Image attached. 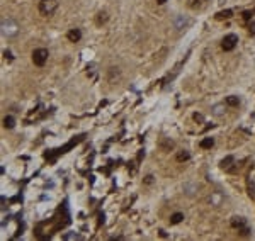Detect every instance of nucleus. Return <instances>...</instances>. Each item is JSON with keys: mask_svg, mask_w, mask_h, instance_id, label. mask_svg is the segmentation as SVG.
I'll use <instances>...</instances> for the list:
<instances>
[{"mask_svg": "<svg viewBox=\"0 0 255 241\" xmlns=\"http://www.w3.org/2000/svg\"><path fill=\"white\" fill-rule=\"evenodd\" d=\"M19 29H20L19 24L15 22L14 19L7 17V19L2 20V34L5 36V37H14V36H17Z\"/></svg>", "mask_w": 255, "mask_h": 241, "instance_id": "obj_1", "label": "nucleus"}, {"mask_svg": "<svg viewBox=\"0 0 255 241\" xmlns=\"http://www.w3.org/2000/svg\"><path fill=\"white\" fill-rule=\"evenodd\" d=\"M48 56H49V51L46 48H37L32 51V63L36 66H44V63L48 61Z\"/></svg>", "mask_w": 255, "mask_h": 241, "instance_id": "obj_2", "label": "nucleus"}, {"mask_svg": "<svg viewBox=\"0 0 255 241\" xmlns=\"http://www.w3.org/2000/svg\"><path fill=\"white\" fill-rule=\"evenodd\" d=\"M58 9V0H41L39 2V12L43 15H53Z\"/></svg>", "mask_w": 255, "mask_h": 241, "instance_id": "obj_3", "label": "nucleus"}, {"mask_svg": "<svg viewBox=\"0 0 255 241\" xmlns=\"http://www.w3.org/2000/svg\"><path fill=\"white\" fill-rule=\"evenodd\" d=\"M238 44V36L236 34H226L223 37V41H221V48L225 49V51H233V49L236 48Z\"/></svg>", "mask_w": 255, "mask_h": 241, "instance_id": "obj_4", "label": "nucleus"}, {"mask_svg": "<svg viewBox=\"0 0 255 241\" xmlns=\"http://www.w3.org/2000/svg\"><path fill=\"white\" fill-rule=\"evenodd\" d=\"M191 24V20H189V17H186V15H177L175 17V20H174V26H175V29L177 31H182V29H186L187 26Z\"/></svg>", "mask_w": 255, "mask_h": 241, "instance_id": "obj_5", "label": "nucleus"}, {"mask_svg": "<svg viewBox=\"0 0 255 241\" xmlns=\"http://www.w3.org/2000/svg\"><path fill=\"white\" fill-rule=\"evenodd\" d=\"M233 163H235V158L233 156H226L219 161V168L225 172H233Z\"/></svg>", "mask_w": 255, "mask_h": 241, "instance_id": "obj_6", "label": "nucleus"}, {"mask_svg": "<svg viewBox=\"0 0 255 241\" xmlns=\"http://www.w3.org/2000/svg\"><path fill=\"white\" fill-rule=\"evenodd\" d=\"M66 37H68L70 43H78L80 37H82V31H80V29H70L68 34H66Z\"/></svg>", "mask_w": 255, "mask_h": 241, "instance_id": "obj_7", "label": "nucleus"}, {"mask_svg": "<svg viewBox=\"0 0 255 241\" xmlns=\"http://www.w3.org/2000/svg\"><path fill=\"white\" fill-rule=\"evenodd\" d=\"M231 226L235 228V229H243V228H247V221L243 217H238V216H235V217H231Z\"/></svg>", "mask_w": 255, "mask_h": 241, "instance_id": "obj_8", "label": "nucleus"}, {"mask_svg": "<svg viewBox=\"0 0 255 241\" xmlns=\"http://www.w3.org/2000/svg\"><path fill=\"white\" fill-rule=\"evenodd\" d=\"M231 15H233V10L226 9V10H221V12H218V14H216V19H218V20H225V19H230Z\"/></svg>", "mask_w": 255, "mask_h": 241, "instance_id": "obj_9", "label": "nucleus"}, {"mask_svg": "<svg viewBox=\"0 0 255 241\" xmlns=\"http://www.w3.org/2000/svg\"><path fill=\"white\" fill-rule=\"evenodd\" d=\"M189 158H191V153L186 151V149H182V151L177 153V161H180V163H182V161H187Z\"/></svg>", "mask_w": 255, "mask_h": 241, "instance_id": "obj_10", "label": "nucleus"}, {"mask_svg": "<svg viewBox=\"0 0 255 241\" xmlns=\"http://www.w3.org/2000/svg\"><path fill=\"white\" fill-rule=\"evenodd\" d=\"M14 126H15V119L12 117V115H7V117L3 119V127H7V129H12Z\"/></svg>", "mask_w": 255, "mask_h": 241, "instance_id": "obj_11", "label": "nucleus"}, {"mask_svg": "<svg viewBox=\"0 0 255 241\" xmlns=\"http://www.w3.org/2000/svg\"><path fill=\"white\" fill-rule=\"evenodd\" d=\"M182 219H184V214H182V212H175V214L170 216V222H172V224L182 222Z\"/></svg>", "mask_w": 255, "mask_h": 241, "instance_id": "obj_12", "label": "nucleus"}, {"mask_svg": "<svg viewBox=\"0 0 255 241\" xmlns=\"http://www.w3.org/2000/svg\"><path fill=\"white\" fill-rule=\"evenodd\" d=\"M213 144H214V139L213 138H204L202 141H201V148H204V149L213 148Z\"/></svg>", "mask_w": 255, "mask_h": 241, "instance_id": "obj_13", "label": "nucleus"}, {"mask_svg": "<svg viewBox=\"0 0 255 241\" xmlns=\"http://www.w3.org/2000/svg\"><path fill=\"white\" fill-rule=\"evenodd\" d=\"M226 104H228V105H231V107H236L238 104H240V99L235 97V95H231V97H226Z\"/></svg>", "mask_w": 255, "mask_h": 241, "instance_id": "obj_14", "label": "nucleus"}, {"mask_svg": "<svg viewBox=\"0 0 255 241\" xmlns=\"http://www.w3.org/2000/svg\"><path fill=\"white\" fill-rule=\"evenodd\" d=\"M106 20H107V14H106V12H99V14H97V19H95L97 26H100V24H104Z\"/></svg>", "mask_w": 255, "mask_h": 241, "instance_id": "obj_15", "label": "nucleus"}, {"mask_svg": "<svg viewBox=\"0 0 255 241\" xmlns=\"http://www.w3.org/2000/svg\"><path fill=\"white\" fill-rule=\"evenodd\" d=\"M63 239L70 241V239H82L80 234H77V233H66V234H63Z\"/></svg>", "mask_w": 255, "mask_h": 241, "instance_id": "obj_16", "label": "nucleus"}, {"mask_svg": "<svg viewBox=\"0 0 255 241\" xmlns=\"http://www.w3.org/2000/svg\"><path fill=\"white\" fill-rule=\"evenodd\" d=\"M248 32H250V34H255V20H252V22H250L248 24Z\"/></svg>", "mask_w": 255, "mask_h": 241, "instance_id": "obj_17", "label": "nucleus"}, {"mask_svg": "<svg viewBox=\"0 0 255 241\" xmlns=\"http://www.w3.org/2000/svg\"><path fill=\"white\" fill-rule=\"evenodd\" d=\"M192 117H194V120H196V122H204V117H202V114H194V115H192Z\"/></svg>", "mask_w": 255, "mask_h": 241, "instance_id": "obj_18", "label": "nucleus"}, {"mask_svg": "<svg viewBox=\"0 0 255 241\" xmlns=\"http://www.w3.org/2000/svg\"><path fill=\"white\" fill-rule=\"evenodd\" d=\"M252 15H253V14H252L250 10H245V12H243V19H245V20H250V19H252Z\"/></svg>", "mask_w": 255, "mask_h": 241, "instance_id": "obj_19", "label": "nucleus"}, {"mask_svg": "<svg viewBox=\"0 0 255 241\" xmlns=\"http://www.w3.org/2000/svg\"><path fill=\"white\" fill-rule=\"evenodd\" d=\"M221 109H223V105H216L214 107V114L216 115H221V114H223V110H221Z\"/></svg>", "mask_w": 255, "mask_h": 241, "instance_id": "obj_20", "label": "nucleus"}, {"mask_svg": "<svg viewBox=\"0 0 255 241\" xmlns=\"http://www.w3.org/2000/svg\"><path fill=\"white\" fill-rule=\"evenodd\" d=\"M3 56L9 58V60H12V53H10V51H3Z\"/></svg>", "mask_w": 255, "mask_h": 241, "instance_id": "obj_21", "label": "nucleus"}, {"mask_svg": "<svg viewBox=\"0 0 255 241\" xmlns=\"http://www.w3.org/2000/svg\"><path fill=\"white\" fill-rule=\"evenodd\" d=\"M152 180H153V177H152V175H148V177H146V180H145V182H146V184H152Z\"/></svg>", "mask_w": 255, "mask_h": 241, "instance_id": "obj_22", "label": "nucleus"}, {"mask_svg": "<svg viewBox=\"0 0 255 241\" xmlns=\"http://www.w3.org/2000/svg\"><path fill=\"white\" fill-rule=\"evenodd\" d=\"M167 2V0H157V3H160V5H162V3H165Z\"/></svg>", "mask_w": 255, "mask_h": 241, "instance_id": "obj_23", "label": "nucleus"}]
</instances>
